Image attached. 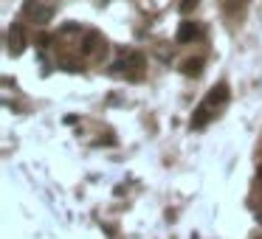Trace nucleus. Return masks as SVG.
I'll return each mask as SVG.
<instances>
[{
  "instance_id": "nucleus-9",
  "label": "nucleus",
  "mask_w": 262,
  "mask_h": 239,
  "mask_svg": "<svg viewBox=\"0 0 262 239\" xmlns=\"http://www.w3.org/2000/svg\"><path fill=\"white\" fill-rule=\"evenodd\" d=\"M257 177H260V180H262V166H260V169H257Z\"/></svg>"
},
{
  "instance_id": "nucleus-7",
  "label": "nucleus",
  "mask_w": 262,
  "mask_h": 239,
  "mask_svg": "<svg viewBox=\"0 0 262 239\" xmlns=\"http://www.w3.org/2000/svg\"><path fill=\"white\" fill-rule=\"evenodd\" d=\"M209 118H212V113H209V104H200L197 110H194L192 115V130H200V127L209 124Z\"/></svg>"
},
{
  "instance_id": "nucleus-5",
  "label": "nucleus",
  "mask_w": 262,
  "mask_h": 239,
  "mask_svg": "<svg viewBox=\"0 0 262 239\" xmlns=\"http://www.w3.org/2000/svg\"><path fill=\"white\" fill-rule=\"evenodd\" d=\"M197 37H200V25L197 23H192V20L181 23V28H178V43H192Z\"/></svg>"
},
{
  "instance_id": "nucleus-10",
  "label": "nucleus",
  "mask_w": 262,
  "mask_h": 239,
  "mask_svg": "<svg viewBox=\"0 0 262 239\" xmlns=\"http://www.w3.org/2000/svg\"><path fill=\"white\" fill-rule=\"evenodd\" d=\"M260 222H262V211H260Z\"/></svg>"
},
{
  "instance_id": "nucleus-3",
  "label": "nucleus",
  "mask_w": 262,
  "mask_h": 239,
  "mask_svg": "<svg viewBox=\"0 0 262 239\" xmlns=\"http://www.w3.org/2000/svg\"><path fill=\"white\" fill-rule=\"evenodd\" d=\"M82 54H88V57H102V54H104V40H102V34H96V31H91V34L85 37V45H82Z\"/></svg>"
},
{
  "instance_id": "nucleus-2",
  "label": "nucleus",
  "mask_w": 262,
  "mask_h": 239,
  "mask_svg": "<svg viewBox=\"0 0 262 239\" xmlns=\"http://www.w3.org/2000/svg\"><path fill=\"white\" fill-rule=\"evenodd\" d=\"M23 48H25L23 25L12 23V25H9V54H12V57H17V54H23Z\"/></svg>"
},
{
  "instance_id": "nucleus-4",
  "label": "nucleus",
  "mask_w": 262,
  "mask_h": 239,
  "mask_svg": "<svg viewBox=\"0 0 262 239\" xmlns=\"http://www.w3.org/2000/svg\"><path fill=\"white\" fill-rule=\"evenodd\" d=\"M226 102H228V85L226 82H217L214 87L209 90V96H206L203 104H209V107H220V104H226Z\"/></svg>"
},
{
  "instance_id": "nucleus-1",
  "label": "nucleus",
  "mask_w": 262,
  "mask_h": 239,
  "mask_svg": "<svg viewBox=\"0 0 262 239\" xmlns=\"http://www.w3.org/2000/svg\"><path fill=\"white\" fill-rule=\"evenodd\" d=\"M23 14H25V20L43 25V23H48V20L54 17V9H51V6H46V3H40V0H25Z\"/></svg>"
},
{
  "instance_id": "nucleus-6",
  "label": "nucleus",
  "mask_w": 262,
  "mask_h": 239,
  "mask_svg": "<svg viewBox=\"0 0 262 239\" xmlns=\"http://www.w3.org/2000/svg\"><path fill=\"white\" fill-rule=\"evenodd\" d=\"M181 70L189 76V79H194V76H200L203 73V57H192V59H186L181 65Z\"/></svg>"
},
{
  "instance_id": "nucleus-8",
  "label": "nucleus",
  "mask_w": 262,
  "mask_h": 239,
  "mask_svg": "<svg viewBox=\"0 0 262 239\" xmlns=\"http://www.w3.org/2000/svg\"><path fill=\"white\" fill-rule=\"evenodd\" d=\"M194 9H197V0H183V3H181V12H183V14L194 12Z\"/></svg>"
}]
</instances>
